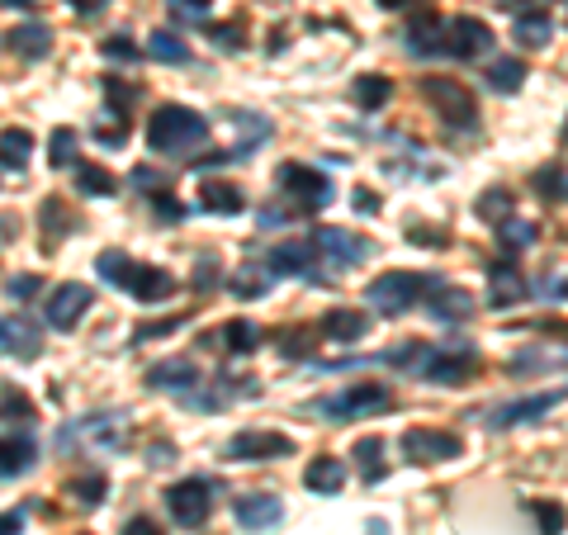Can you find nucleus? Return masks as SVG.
<instances>
[{
  "label": "nucleus",
  "instance_id": "obj_1",
  "mask_svg": "<svg viewBox=\"0 0 568 535\" xmlns=\"http://www.w3.org/2000/svg\"><path fill=\"white\" fill-rule=\"evenodd\" d=\"M204 142H209V119L194 114L190 104H162L148 119V148L156 157H190Z\"/></svg>",
  "mask_w": 568,
  "mask_h": 535
},
{
  "label": "nucleus",
  "instance_id": "obj_2",
  "mask_svg": "<svg viewBox=\"0 0 568 535\" xmlns=\"http://www.w3.org/2000/svg\"><path fill=\"white\" fill-rule=\"evenodd\" d=\"M436 275H417V271H384L369 280V290H365V303L375 309L379 317H403L413 303H422V294H432L436 290Z\"/></svg>",
  "mask_w": 568,
  "mask_h": 535
},
{
  "label": "nucleus",
  "instance_id": "obj_3",
  "mask_svg": "<svg viewBox=\"0 0 568 535\" xmlns=\"http://www.w3.org/2000/svg\"><path fill=\"white\" fill-rule=\"evenodd\" d=\"M384 407H394V388L379 384V380H361L342 388V394H332L323 403H313L317 417L327 422H351V417H369V413H384Z\"/></svg>",
  "mask_w": 568,
  "mask_h": 535
},
{
  "label": "nucleus",
  "instance_id": "obj_4",
  "mask_svg": "<svg viewBox=\"0 0 568 535\" xmlns=\"http://www.w3.org/2000/svg\"><path fill=\"white\" fill-rule=\"evenodd\" d=\"M422 95L436 104V114H440V123L446 129H478V100H474V91L469 85H459L455 77H426L422 81Z\"/></svg>",
  "mask_w": 568,
  "mask_h": 535
},
{
  "label": "nucleus",
  "instance_id": "obj_5",
  "mask_svg": "<svg viewBox=\"0 0 568 535\" xmlns=\"http://www.w3.org/2000/svg\"><path fill=\"white\" fill-rule=\"evenodd\" d=\"M474 370H478V351H474L469 342H450V346H426L422 365H417V374H422L426 384H446V388H455V384L474 380Z\"/></svg>",
  "mask_w": 568,
  "mask_h": 535
},
{
  "label": "nucleus",
  "instance_id": "obj_6",
  "mask_svg": "<svg viewBox=\"0 0 568 535\" xmlns=\"http://www.w3.org/2000/svg\"><path fill=\"white\" fill-rule=\"evenodd\" d=\"M275 181H280V190L284 194H294L304 209H327L332 204V175H323L317 166H304V162H284L280 171H275Z\"/></svg>",
  "mask_w": 568,
  "mask_h": 535
},
{
  "label": "nucleus",
  "instance_id": "obj_7",
  "mask_svg": "<svg viewBox=\"0 0 568 535\" xmlns=\"http://www.w3.org/2000/svg\"><path fill=\"white\" fill-rule=\"evenodd\" d=\"M403 455L413 465H446V460L465 455V441L455 432H436V426H413V432H403Z\"/></svg>",
  "mask_w": 568,
  "mask_h": 535
},
{
  "label": "nucleus",
  "instance_id": "obj_8",
  "mask_svg": "<svg viewBox=\"0 0 568 535\" xmlns=\"http://www.w3.org/2000/svg\"><path fill=\"white\" fill-rule=\"evenodd\" d=\"M223 455L237 460V465H265V460L294 455V441L284 436V432H261V426H252V432H237L233 441H227Z\"/></svg>",
  "mask_w": 568,
  "mask_h": 535
},
{
  "label": "nucleus",
  "instance_id": "obj_9",
  "mask_svg": "<svg viewBox=\"0 0 568 535\" xmlns=\"http://www.w3.org/2000/svg\"><path fill=\"white\" fill-rule=\"evenodd\" d=\"M166 512H171V522H181V526H204L213 512V484L209 478H181V484H171Z\"/></svg>",
  "mask_w": 568,
  "mask_h": 535
},
{
  "label": "nucleus",
  "instance_id": "obj_10",
  "mask_svg": "<svg viewBox=\"0 0 568 535\" xmlns=\"http://www.w3.org/2000/svg\"><path fill=\"white\" fill-rule=\"evenodd\" d=\"M91 303H95V290H91V284L67 280V284H58V290L48 294L43 313H48V323L58 327V332H77V327H81V317L91 313Z\"/></svg>",
  "mask_w": 568,
  "mask_h": 535
},
{
  "label": "nucleus",
  "instance_id": "obj_11",
  "mask_svg": "<svg viewBox=\"0 0 568 535\" xmlns=\"http://www.w3.org/2000/svg\"><path fill=\"white\" fill-rule=\"evenodd\" d=\"M440 52H450L459 62L484 58V52H493V29L484 20H474V14H455L446 24V39H440Z\"/></svg>",
  "mask_w": 568,
  "mask_h": 535
},
{
  "label": "nucleus",
  "instance_id": "obj_12",
  "mask_svg": "<svg viewBox=\"0 0 568 535\" xmlns=\"http://www.w3.org/2000/svg\"><path fill=\"white\" fill-rule=\"evenodd\" d=\"M0 355H10V361H39L43 355V332L29 323L24 313H6L0 317Z\"/></svg>",
  "mask_w": 568,
  "mask_h": 535
},
{
  "label": "nucleus",
  "instance_id": "obj_13",
  "mask_svg": "<svg viewBox=\"0 0 568 535\" xmlns=\"http://www.w3.org/2000/svg\"><path fill=\"white\" fill-rule=\"evenodd\" d=\"M119 290H129L138 303H162V299H171V294H175V275H171V271H162V265L133 261Z\"/></svg>",
  "mask_w": 568,
  "mask_h": 535
},
{
  "label": "nucleus",
  "instance_id": "obj_14",
  "mask_svg": "<svg viewBox=\"0 0 568 535\" xmlns=\"http://www.w3.org/2000/svg\"><path fill=\"white\" fill-rule=\"evenodd\" d=\"M440 39H446V20H440L432 6H417V10H413V20H407V29H403L407 52H413V58H436V52H440Z\"/></svg>",
  "mask_w": 568,
  "mask_h": 535
},
{
  "label": "nucleus",
  "instance_id": "obj_15",
  "mask_svg": "<svg viewBox=\"0 0 568 535\" xmlns=\"http://www.w3.org/2000/svg\"><path fill=\"white\" fill-rule=\"evenodd\" d=\"M559 403H564V388H549V394H530V398H517V403L497 407V413L488 417V426H493V432H507V426H521V422L549 417Z\"/></svg>",
  "mask_w": 568,
  "mask_h": 535
},
{
  "label": "nucleus",
  "instance_id": "obj_16",
  "mask_svg": "<svg viewBox=\"0 0 568 535\" xmlns=\"http://www.w3.org/2000/svg\"><path fill=\"white\" fill-rule=\"evenodd\" d=\"M233 516L242 531H275L284 522V503L275 493H242L233 503Z\"/></svg>",
  "mask_w": 568,
  "mask_h": 535
},
{
  "label": "nucleus",
  "instance_id": "obj_17",
  "mask_svg": "<svg viewBox=\"0 0 568 535\" xmlns=\"http://www.w3.org/2000/svg\"><path fill=\"white\" fill-rule=\"evenodd\" d=\"M313 246L323 256H332L336 265H361L369 256V242L361 233H346V228H317L313 233Z\"/></svg>",
  "mask_w": 568,
  "mask_h": 535
},
{
  "label": "nucleus",
  "instance_id": "obj_18",
  "mask_svg": "<svg viewBox=\"0 0 568 535\" xmlns=\"http://www.w3.org/2000/svg\"><path fill=\"white\" fill-rule=\"evenodd\" d=\"M200 380H204L200 365L185 361V355H175V361H162V365L148 370V388H156V394H190Z\"/></svg>",
  "mask_w": 568,
  "mask_h": 535
},
{
  "label": "nucleus",
  "instance_id": "obj_19",
  "mask_svg": "<svg viewBox=\"0 0 568 535\" xmlns=\"http://www.w3.org/2000/svg\"><path fill=\"white\" fill-rule=\"evenodd\" d=\"M323 336L336 346H355L369 336V313L365 309H332L323 313Z\"/></svg>",
  "mask_w": 568,
  "mask_h": 535
},
{
  "label": "nucleus",
  "instance_id": "obj_20",
  "mask_svg": "<svg viewBox=\"0 0 568 535\" xmlns=\"http://www.w3.org/2000/svg\"><path fill=\"white\" fill-rule=\"evenodd\" d=\"M526 294V280L511 261H493L488 265V309H511Z\"/></svg>",
  "mask_w": 568,
  "mask_h": 535
},
{
  "label": "nucleus",
  "instance_id": "obj_21",
  "mask_svg": "<svg viewBox=\"0 0 568 535\" xmlns=\"http://www.w3.org/2000/svg\"><path fill=\"white\" fill-rule=\"evenodd\" d=\"M10 48H14V58H24V62H43L48 52H52V29L39 24V20H29V24H14L10 33Z\"/></svg>",
  "mask_w": 568,
  "mask_h": 535
},
{
  "label": "nucleus",
  "instance_id": "obj_22",
  "mask_svg": "<svg viewBox=\"0 0 568 535\" xmlns=\"http://www.w3.org/2000/svg\"><path fill=\"white\" fill-rule=\"evenodd\" d=\"M39 465V445L33 436H0V478H20Z\"/></svg>",
  "mask_w": 568,
  "mask_h": 535
},
{
  "label": "nucleus",
  "instance_id": "obj_23",
  "mask_svg": "<svg viewBox=\"0 0 568 535\" xmlns=\"http://www.w3.org/2000/svg\"><path fill=\"white\" fill-rule=\"evenodd\" d=\"M432 317L436 323H465V317H474V294L455 290V284H436L432 290Z\"/></svg>",
  "mask_w": 568,
  "mask_h": 535
},
{
  "label": "nucleus",
  "instance_id": "obj_24",
  "mask_svg": "<svg viewBox=\"0 0 568 535\" xmlns=\"http://www.w3.org/2000/svg\"><path fill=\"white\" fill-rule=\"evenodd\" d=\"M304 484H308V493L336 497V493L346 488V465H342V460H332V455H317L313 465L304 470Z\"/></svg>",
  "mask_w": 568,
  "mask_h": 535
},
{
  "label": "nucleus",
  "instance_id": "obj_25",
  "mask_svg": "<svg viewBox=\"0 0 568 535\" xmlns=\"http://www.w3.org/2000/svg\"><path fill=\"white\" fill-rule=\"evenodd\" d=\"M313 256H317V246H313V242H284L280 252H271V265H265V271H271V275H290V280H298V275H308Z\"/></svg>",
  "mask_w": 568,
  "mask_h": 535
},
{
  "label": "nucleus",
  "instance_id": "obj_26",
  "mask_svg": "<svg viewBox=\"0 0 568 535\" xmlns=\"http://www.w3.org/2000/svg\"><path fill=\"white\" fill-rule=\"evenodd\" d=\"M200 204H204V213H223V219H233V213L246 209V194L237 185H227V181H204Z\"/></svg>",
  "mask_w": 568,
  "mask_h": 535
},
{
  "label": "nucleus",
  "instance_id": "obj_27",
  "mask_svg": "<svg viewBox=\"0 0 568 535\" xmlns=\"http://www.w3.org/2000/svg\"><path fill=\"white\" fill-rule=\"evenodd\" d=\"M493 233H497V246H503V252H511V256L540 242V228L526 223V219H503V223H493Z\"/></svg>",
  "mask_w": 568,
  "mask_h": 535
},
{
  "label": "nucleus",
  "instance_id": "obj_28",
  "mask_svg": "<svg viewBox=\"0 0 568 535\" xmlns=\"http://www.w3.org/2000/svg\"><path fill=\"white\" fill-rule=\"evenodd\" d=\"M355 465H361V478L365 484H379V478L388 474V460H384V441L379 436H365V441H355Z\"/></svg>",
  "mask_w": 568,
  "mask_h": 535
},
{
  "label": "nucleus",
  "instance_id": "obj_29",
  "mask_svg": "<svg viewBox=\"0 0 568 535\" xmlns=\"http://www.w3.org/2000/svg\"><path fill=\"white\" fill-rule=\"evenodd\" d=\"M33 417H39V407H33L29 394H20L14 384H0V422L6 426H29Z\"/></svg>",
  "mask_w": 568,
  "mask_h": 535
},
{
  "label": "nucleus",
  "instance_id": "obj_30",
  "mask_svg": "<svg viewBox=\"0 0 568 535\" xmlns=\"http://www.w3.org/2000/svg\"><path fill=\"white\" fill-rule=\"evenodd\" d=\"M351 95H355L361 110H384V104L394 100V81L379 77V71H369V77H361V81L351 85Z\"/></svg>",
  "mask_w": 568,
  "mask_h": 535
},
{
  "label": "nucleus",
  "instance_id": "obj_31",
  "mask_svg": "<svg viewBox=\"0 0 568 535\" xmlns=\"http://www.w3.org/2000/svg\"><path fill=\"white\" fill-rule=\"evenodd\" d=\"M33 152V133L29 129H6L0 133V166L6 171H24Z\"/></svg>",
  "mask_w": 568,
  "mask_h": 535
},
{
  "label": "nucleus",
  "instance_id": "obj_32",
  "mask_svg": "<svg viewBox=\"0 0 568 535\" xmlns=\"http://www.w3.org/2000/svg\"><path fill=\"white\" fill-rule=\"evenodd\" d=\"M511 33H517L526 48H545L549 39H555V20H549V14H540V10H521L517 24H511Z\"/></svg>",
  "mask_w": 568,
  "mask_h": 535
},
{
  "label": "nucleus",
  "instance_id": "obj_33",
  "mask_svg": "<svg viewBox=\"0 0 568 535\" xmlns=\"http://www.w3.org/2000/svg\"><path fill=\"white\" fill-rule=\"evenodd\" d=\"M100 91H104V104H110V110H104V114H114V119H129V110H133V104H138V95H142V85H138V81L104 77V81H100Z\"/></svg>",
  "mask_w": 568,
  "mask_h": 535
},
{
  "label": "nucleus",
  "instance_id": "obj_34",
  "mask_svg": "<svg viewBox=\"0 0 568 535\" xmlns=\"http://www.w3.org/2000/svg\"><path fill=\"white\" fill-rule=\"evenodd\" d=\"M219 342L233 351V355H252V351L261 346V327L252 323V317H233V323H223Z\"/></svg>",
  "mask_w": 568,
  "mask_h": 535
},
{
  "label": "nucleus",
  "instance_id": "obj_35",
  "mask_svg": "<svg viewBox=\"0 0 568 535\" xmlns=\"http://www.w3.org/2000/svg\"><path fill=\"white\" fill-rule=\"evenodd\" d=\"M488 85H493L497 95H517L521 85H526V62L521 58H497L488 67Z\"/></svg>",
  "mask_w": 568,
  "mask_h": 535
},
{
  "label": "nucleus",
  "instance_id": "obj_36",
  "mask_svg": "<svg viewBox=\"0 0 568 535\" xmlns=\"http://www.w3.org/2000/svg\"><path fill=\"white\" fill-rule=\"evenodd\" d=\"M148 52H152L156 62H171V67H185L190 62V43L175 29H156L152 39H148Z\"/></svg>",
  "mask_w": 568,
  "mask_h": 535
},
{
  "label": "nucleus",
  "instance_id": "obj_37",
  "mask_svg": "<svg viewBox=\"0 0 568 535\" xmlns=\"http://www.w3.org/2000/svg\"><path fill=\"white\" fill-rule=\"evenodd\" d=\"M77 190L85 200H114L119 181H114V171H104V166H77Z\"/></svg>",
  "mask_w": 568,
  "mask_h": 535
},
{
  "label": "nucleus",
  "instance_id": "obj_38",
  "mask_svg": "<svg viewBox=\"0 0 568 535\" xmlns=\"http://www.w3.org/2000/svg\"><path fill=\"white\" fill-rule=\"evenodd\" d=\"M271 271H265V265H242V271L233 275V280H227V290H233L237 299H261L265 290H271Z\"/></svg>",
  "mask_w": 568,
  "mask_h": 535
},
{
  "label": "nucleus",
  "instance_id": "obj_39",
  "mask_svg": "<svg viewBox=\"0 0 568 535\" xmlns=\"http://www.w3.org/2000/svg\"><path fill=\"white\" fill-rule=\"evenodd\" d=\"M67 493L77 497L81 507H100L104 497H110V478H104V474H77V478L67 484Z\"/></svg>",
  "mask_w": 568,
  "mask_h": 535
},
{
  "label": "nucleus",
  "instance_id": "obj_40",
  "mask_svg": "<svg viewBox=\"0 0 568 535\" xmlns=\"http://www.w3.org/2000/svg\"><path fill=\"white\" fill-rule=\"evenodd\" d=\"M48 166L52 171H71V166H77V129H58L48 138Z\"/></svg>",
  "mask_w": 568,
  "mask_h": 535
},
{
  "label": "nucleus",
  "instance_id": "obj_41",
  "mask_svg": "<svg viewBox=\"0 0 568 535\" xmlns=\"http://www.w3.org/2000/svg\"><path fill=\"white\" fill-rule=\"evenodd\" d=\"M530 185H536L540 200H549V204H564V162L536 166V175H530Z\"/></svg>",
  "mask_w": 568,
  "mask_h": 535
},
{
  "label": "nucleus",
  "instance_id": "obj_42",
  "mask_svg": "<svg viewBox=\"0 0 568 535\" xmlns=\"http://www.w3.org/2000/svg\"><path fill=\"white\" fill-rule=\"evenodd\" d=\"M474 213H478L484 223L511 219V190H484V194H478V204H474Z\"/></svg>",
  "mask_w": 568,
  "mask_h": 535
},
{
  "label": "nucleus",
  "instance_id": "obj_43",
  "mask_svg": "<svg viewBox=\"0 0 568 535\" xmlns=\"http://www.w3.org/2000/svg\"><path fill=\"white\" fill-rule=\"evenodd\" d=\"M129 265H133V256H123V252H100V261H95V271H100V280L104 284H123V275H129Z\"/></svg>",
  "mask_w": 568,
  "mask_h": 535
},
{
  "label": "nucleus",
  "instance_id": "obj_44",
  "mask_svg": "<svg viewBox=\"0 0 568 535\" xmlns=\"http://www.w3.org/2000/svg\"><path fill=\"white\" fill-rule=\"evenodd\" d=\"M100 52H104V58H110V62H129V67L142 58V48L129 39V33H110V39L100 43Z\"/></svg>",
  "mask_w": 568,
  "mask_h": 535
},
{
  "label": "nucleus",
  "instance_id": "obj_45",
  "mask_svg": "<svg viewBox=\"0 0 568 535\" xmlns=\"http://www.w3.org/2000/svg\"><path fill=\"white\" fill-rule=\"evenodd\" d=\"M280 355H290V361H304V355H313V332L308 327L280 332Z\"/></svg>",
  "mask_w": 568,
  "mask_h": 535
},
{
  "label": "nucleus",
  "instance_id": "obj_46",
  "mask_svg": "<svg viewBox=\"0 0 568 535\" xmlns=\"http://www.w3.org/2000/svg\"><path fill=\"white\" fill-rule=\"evenodd\" d=\"M39 219H43V228H48V242L52 238H67L71 233V213H67V204H58V200H43V209H39Z\"/></svg>",
  "mask_w": 568,
  "mask_h": 535
},
{
  "label": "nucleus",
  "instance_id": "obj_47",
  "mask_svg": "<svg viewBox=\"0 0 568 535\" xmlns=\"http://www.w3.org/2000/svg\"><path fill=\"white\" fill-rule=\"evenodd\" d=\"M185 327V313H171V317H156V323H142L133 327V342H156V336H171Z\"/></svg>",
  "mask_w": 568,
  "mask_h": 535
},
{
  "label": "nucleus",
  "instance_id": "obj_48",
  "mask_svg": "<svg viewBox=\"0 0 568 535\" xmlns=\"http://www.w3.org/2000/svg\"><path fill=\"white\" fill-rule=\"evenodd\" d=\"M219 284H223V271H219V261H213V256H204L200 265H194V290H219Z\"/></svg>",
  "mask_w": 568,
  "mask_h": 535
},
{
  "label": "nucleus",
  "instance_id": "obj_49",
  "mask_svg": "<svg viewBox=\"0 0 568 535\" xmlns=\"http://www.w3.org/2000/svg\"><path fill=\"white\" fill-rule=\"evenodd\" d=\"M175 20H209V10H213V0H166Z\"/></svg>",
  "mask_w": 568,
  "mask_h": 535
},
{
  "label": "nucleus",
  "instance_id": "obj_50",
  "mask_svg": "<svg viewBox=\"0 0 568 535\" xmlns=\"http://www.w3.org/2000/svg\"><path fill=\"white\" fill-rule=\"evenodd\" d=\"M540 516V535H564V507L559 503H536Z\"/></svg>",
  "mask_w": 568,
  "mask_h": 535
},
{
  "label": "nucleus",
  "instance_id": "obj_51",
  "mask_svg": "<svg viewBox=\"0 0 568 535\" xmlns=\"http://www.w3.org/2000/svg\"><path fill=\"white\" fill-rule=\"evenodd\" d=\"M209 39L219 43V48H227V52H237L246 39H242V24H209Z\"/></svg>",
  "mask_w": 568,
  "mask_h": 535
},
{
  "label": "nucleus",
  "instance_id": "obj_52",
  "mask_svg": "<svg viewBox=\"0 0 568 535\" xmlns=\"http://www.w3.org/2000/svg\"><path fill=\"white\" fill-rule=\"evenodd\" d=\"M152 204H156V219H166V223H171V219H185V204L175 200V194H162V190H156V194H152Z\"/></svg>",
  "mask_w": 568,
  "mask_h": 535
},
{
  "label": "nucleus",
  "instance_id": "obj_53",
  "mask_svg": "<svg viewBox=\"0 0 568 535\" xmlns=\"http://www.w3.org/2000/svg\"><path fill=\"white\" fill-rule=\"evenodd\" d=\"M6 290H10V299H33V294L43 290V280H39V275H14Z\"/></svg>",
  "mask_w": 568,
  "mask_h": 535
},
{
  "label": "nucleus",
  "instance_id": "obj_54",
  "mask_svg": "<svg viewBox=\"0 0 568 535\" xmlns=\"http://www.w3.org/2000/svg\"><path fill=\"white\" fill-rule=\"evenodd\" d=\"M407 242H417V246H450V238L446 233H432V228H413Z\"/></svg>",
  "mask_w": 568,
  "mask_h": 535
},
{
  "label": "nucleus",
  "instance_id": "obj_55",
  "mask_svg": "<svg viewBox=\"0 0 568 535\" xmlns=\"http://www.w3.org/2000/svg\"><path fill=\"white\" fill-rule=\"evenodd\" d=\"M351 204H355V213H379V194L375 190H355Z\"/></svg>",
  "mask_w": 568,
  "mask_h": 535
},
{
  "label": "nucleus",
  "instance_id": "obj_56",
  "mask_svg": "<svg viewBox=\"0 0 568 535\" xmlns=\"http://www.w3.org/2000/svg\"><path fill=\"white\" fill-rule=\"evenodd\" d=\"M123 535H166L162 526H156L152 522V516H133V522L129 526H123Z\"/></svg>",
  "mask_w": 568,
  "mask_h": 535
},
{
  "label": "nucleus",
  "instance_id": "obj_57",
  "mask_svg": "<svg viewBox=\"0 0 568 535\" xmlns=\"http://www.w3.org/2000/svg\"><path fill=\"white\" fill-rule=\"evenodd\" d=\"M133 185H148V194H156V190H166V181L156 171H148V166H138L133 171Z\"/></svg>",
  "mask_w": 568,
  "mask_h": 535
},
{
  "label": "nucleus",
  "instance_id": "obj_58",
  "mask_svg": "<svg viewBox=\"0 0 568 535\" xmlns=\"http://www.w3.org/2000/svg\"><path fill=\"white\" fill-rule=\"evenodd\" d=\"M24 531V512H0V535H20Z\"/></svg>",
  "mask_w": 568,
  "mask_h": 535
},
{
  "label": "nucleus",
  "instance_id": "obj_59",
  "mask_svg": "<svg viewBox=\"0 0 568 535\" xmlns=\"http://www.w3.org/2000/svg\"><path fill=\"white\" fill-rule=\"evenodd\" d=\"M104 6H110V0H71V10H77V14H95Z\"/></svg>",
  "mask_w": 568,
  "mask_h": 535
},
{
  "label": "nucleus",
  "instance_id": "obj_60",
  "mask_svg": "<svg viewBox=\"0 0 568 535\" xmlns=\"http://www.w3.org/2000/svg\"><path fill=\"white\" fill-rule=\"evenodd\" d=\"M166 460H175V445H152V465H166Z\"/></svg>",
  "mask_w": 568,
  "mask_h": 535
},
{
  "label": "nucleus",
  "instance_id": "obj_61",
  "mask_svg": "<svg viewBox=\"0 0 568 535\" xmlns=\"http://www.w3.org/2000/svg\"><path fill=\"white\" fill-rule=\"evenodd\" d=\"M369 535H388V526L384 522H369Z\"/></svg>",
  "mask_w": 568,
  "mask_h": 535
},
{
  "label": "nucleus",
  "instance_id": "obj_62",
  "mask_svg": "<svg viewBox=\"0 0 568 535\" xmlns=\"http://www.w3.org/2000/svg\"><path fill=\"white\" fill-rule=\"evenodd\" d=\"M379 6H384V10H398V6H407V0H379Z\"/></svg>",
  "mask_w": 568,
  "mask_h": 535
},
{
  "label": "nucleus",
  "instance_id": "obj_63",
  "mask_svg": "<svg viewBox=\"0 0 568 535\" xmlns=\"http://www.w3.org/2000/svg\"><path fill=\"white\" fill-rule=\"evenodd\" d=\"M493 6H503V10H511V6H521V0H493Z\"/></svg>",
  "mask_w": 568,
  "mask_h": 535
},
{
  "label": "nucleus",
  "instance_id": "obj_64",
  "mask_svg": "<svg viewBox=\"0 0 568 535\" xmlns=\"http://www.w3.org/2000/svg\"><path fill=\"white\" fill-rule=\"evenodd\" d=\"M0 6H33V0H0Z\"/></svg>",
  "mask_w": 568,
  "mask_h": 535
}]
</instances>
